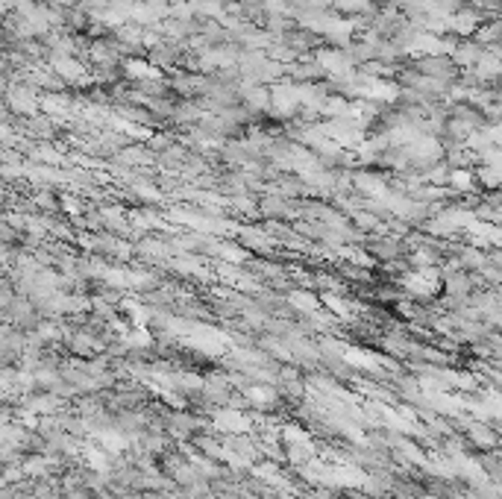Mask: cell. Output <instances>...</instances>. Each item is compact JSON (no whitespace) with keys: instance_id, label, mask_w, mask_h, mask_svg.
<instances>
[{"instance_id":"6da1fadb","label":"cell","mask_w":502,"mask_h":499,"mask_svg":"<svg viewBox=\"0 0 502 499\" xmlns=\"http://www.w3.org/2000/svg\"><path fill=\"white\" fill-rule=\"evenodd\" d=\"M6 100H9V106H12L18 115H35V109H38V97L33 94L30 86L12 83V86L6 88Z\"/></svg>"},{"instance_id":"7a4b0ae2","label":"cell","mask_w":502,"mask_h":499,"mask_svg":"<svg viewBox=\"0 0 502 499\" xmlns=\"http://www.w3.org/2000/svg\"><path fill=\"white\" fill-rule=\"evenodd\" d=\"M38 106H42L47 115H62L65 109H68V97H62V94H45V97H38Z\"/></svg>"},{"instance_id":"3957f363","label":"cell","mask_w":502,"mask_h":499,"mask_svg":"<svg viewBox=\"0 0 502 499\" xmlns=\"http://www.w3.org/2000/svg\"><path fill=\"white\" fill-rule=\"evenodd\" d=\"M30 130H33V135H38V138H50L53 135V121H50V117H42V115H33V121L27 124Z\"/></svg>"},{"instance_id":"277c9868","label":"cell","mask_w":502,"mask_h":499,"mask_svg":"<svg viewBox=\"0 0 502 499\" xmlns=\"http://www.w3.org/2000/svg\"><path fill=\"white\" fill-rule=\"evenodd\" d=\"M452 183H455L458 188H470V173H467V171H455V173H452Z\"/></svg>"}]
</instances>
